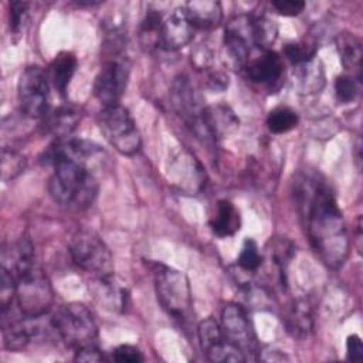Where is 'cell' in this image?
<instances>
[{
    "label": "cell",
    "mask_w": 363,
    "mask_h": 363,
    "mask_svg": "<svg viewBox=\"0 0 363 363\" xmlns=\"http://www.w3.org/2000/svg\"><path fill=\"white\" fill-rule=\"evenodd\" d=\"M79 113L68 106L54 109L45 119V128L57 138L68 136L78 125Z\"/></svg>",
    "instance_id": "603a6c76"
},
{
    "label": "cell",
    "mask_w": 363,
    "mask_h": 363,
    "mask_svg": "<svg viewBox=\"0 0 363 363\" xmlns=\"http://www.w3.org/2000/svg\"><path fill=\"white\" fill-rule=\"evenodd\" d=\"M197 335L200 347L210 362H245V354L227 340L221 325L216 319L201 320Z\"/></svg>",
    "instance_id": "8fae6325"
},
{
    "label": "cell",
    "mask_w": 363,
    "mask_h": 363,
    "mask_svg": "<svg viewBox=\"0 0 363 363\" xmlns=\"http://www.w3.org/2000/svg\"><path fill=\"white\" fill-rule=\"evenodd\" d=\"M258 359L262 362H288L289 360V357L285 353H282L281 350H275V349L259 352Z\"/></svg>",
    "instance_id": "74e56055"
},
{
    "label": "cell",
    "mask_w": 363,
    "mask_h": 363,
    "mask_svg": "<svg viewBox=\"0 0 363 363\" xmlns=\"http://www.w3.org/2000/svg\"><path fill=\"white\" fill-rule=\"evenodd\" d=\"M170 101L177 115L184 121L186 126L196 135L197 139H200L203 143H210L214 140L203 121L204 106L201 105V99L189 78L179 77L173 81Z\"/></svg>",
    "instance_id": "ba28073f"
},
{
    "label": "cell",
    "mask_w": 363,
    "mask_h": 363,
    "mask_svg": "<svg viewBox=\"0 0 363 363\" xmlns=\"http://www.w3.org/2000/svg\"><path fill=\"white\" fill-rule=\"evenodd\" d=\"M295 197L312 248L326 267L340 268L349 254V235L333 191L315 177H303L296 182Z\"/></svg>",
    "instance_id": "6da1fadb"
},
{
    "label": "cell",
    "mask_w": 363,
    "mask_h": 363,
    "mask_svg": "<svg viewBox=\"0 0 363 363\" xmlns=\"http://www.w3.org/2000/svg\"><path fill=\"white\" fill-rule=\"evenodd\" d=\"M52 164L54 173L48 183V191L52 200L64 207H89L98 194V183L84 162L60 156Z\"/></svg>",
    "instance_id": "7a4b0ae2"
},
{
    "label": "cell",
    "mask_w": 363,
    "mask_h": 363,
    "mask_svg": "<svg viewBox=\"0 0 363 363\" xmlns=\"http://www.w3.org/2000/svg\"><path fill=\"white\" fill-rule=\"evenodd\" d=\"M75 360L77 362H102L105 360L102 352L96 346H88L75 350Z\"/></svg>",
    "instance_id": "d590c367"
},
{
    "label": "cell",
    "mask_w": 363,
    "mask_h": 363,
    "mask_svg": "<svg viewBox=\"0 0 363 363\" xmlns=\"http://www.w3.org/2000/svg\"><path fill=\"white\" fill-rule=\"evenodd\" d=\"M286 330L298 339H305L312 329V313L306 302L298 301L286 312L285 318Z\"/></svg>",
    "instance_id": "7402d4cb"
},
{
    "label": "cell",
    "mask_w": 363,
    "mask_h": 363,
    "mask_svg": "<svg viewBox=\"0 0 363 363\" xmlns=\"http://www.w3.org/2000/svg\"><path fill=\"white\" fill-rule=\"evenodd\" d=\"M28 4L26 1H11L10 3V28L17 33L26 18Z\"/></svg>",
    "instance_id": "836d02e7"
},
{
    "label": "cell",
    "mask_w": 363,
    "mask_h": 363,
    "mask_svg": "<svg viewBox=\"0 0 363 363\" xmlns=\"http://www.w3.org/2000/svg\"><path fill=\"white\" fill-rule=\"evenodd\" d=\"M16 301L26 318H43L52 306L54 292L45 272L33 264L16 277Z\"/></svg>",
    "instance_id": "277c9868"
},
{
    "label": "cell",
    "mask_w": 363,
    "mask_h": 363,
    "mask_svg": "<svg viewBox=\"0 0 363 363\" xmlns=\"http://www.w3.org/2000/svg\"><path fill=\"white\" fill-rule=\"evenodd\" d=\"M157 301L174 319L186 322L191 315V291L187 277L170 267L156 264L153 269Z\"/></svg>",
    "instance_id": "5b68a950"
},
{
    "label": "cell",
    "mask_w": 363,
    "mask_h": 363,
    "mask_svg": "<svg viewBox=\"0 0 363 363\" xmlns=\"http://www.w3.org/2000/svg\"><path fill=\"white\" fill-rule=\"evenodd\" d=\"M184 9L194 28H214L223 18V9L218 1L193 0L189 1Z\"/></svg>",
    "instance_id": "e0dca14e"
},
{
    "label": "cell",
    "mask_w": 363,
    "mask_h": 363,
    "mask_svg": "<svg viewBox=\"0 0 363 363\" xmlns=\"http://www.w3.org/2000/svg\"><path fill=\"white\" fill-rule=\"evenodd\" d=\"M61 339L75 350L96 346L98 326L91 311L78 302L61 305L51 319Z\"/></svg>",
    "instance_id": "3957f363"
},
{
    "label": "cell",
    "mask_w": 363,
    "mask_h": 363,
    "mask_svg": "<svg viewBox=\"0 0 363 363\" xmlns=\"http://www.w3.org/2000/svg\"><path fill=\"white\" fill-rule=\"evenodd\" d=\"M129 78V65L122 60H108L94 81V96L104 108L119 105Z\"/></svg>",
    "instance_id": "30bf717a"
},
{
    "label": "cell",
    "mask_w": 363,
    "mask_h": 363,
    "mask_svg": "<svg viewBox=\"0 0 363 363\" xmlns=\"http://www.w3.org/2000/svg\"><path fill=\"white\" fill-rule=\"evenodd\" d=\"M92 292L95 294L96 301L101 302L106 309L121 311L126 305L128 292L125 288L112 282V275L95 278V282L92 284Z\"/></svg>",
    "instance_id": "d6986e66"
},
{
    "label": "cell",
    "mask_w": 363,
    "mask_h": 363,
    "mask_svg": "<svg viewBox=\"0 0 363 363\" xmlns=\"http://www.w3.org/2000/svg\"><path fill=\"white\" fill-rule=\"evenodd\" d=\"M337 51L340 55V61L343 67L352 72V75L360 78V68H362V41L353 33H342L336 38Z\"/></svg>",
    "instance_id": "ac0fdd59"
},
{
    "label": "cell",
    "mask_w": 363,
    "mask_h": 363,
    "mask_svg": "<svg viewBox=\"0 0 363 363\" xmlns=\"http://www.w3.org/2000/svg\"><path fill=\"white\" fill-rule=\"evenodd\" d=\"M77 57L72 52H60L51 64V81L60 95H65V91L71 82L72 75L77 69Z\"/></svg>",
    "instance_id": "44dd1931"
},
{
    "label": "cell",
    "mask_w": 363,
    "mask_h": 363,
    "mask_svg": "<svg viewBox=\"0 0 363 363\" xmlns=\"http://www.w3.org/2000/svg\"><path fill=\"white\" fill-rule=\"evenodd\" d=\"M252 20V37H254V44L264 51L268 50V47L275 41L278 28L277 26L265 18V17H257L251 18Z\"/></svg>",
    "instance_id": "d4e9b609"
},
{
    "label": "cell",
    "mask_w": 363,
    "mask_h": 363,
    "mask_svg": "<svg viewBox=\"0 0 363 363\" xmlns=\"http://www.w3.org/2000/svg\"><path fill=\"white\" fill-rule=\"evenodd\" d=\"M237 264L240 265L241 269L248 271V272H254L257 271L261 264H262V257L259 254V248L255 244V241L252 240H245L242 244V248L238 254V259Z\"/></svg>",
    "instance_id": "83f0119b"
},
{
    "label": "cell",
    "mask_w": 363,
    "mask_h": 363,
    "mask_svg": "<svg viewBox=\"0 0 363 363\" xmlns=\"http://www.w3.org/2000/svg\"><path fill=\"white\" fill-rule=\"evenodd\" d=\"M72 261L95 278L111 277L113 274V259L109 248L99 235L92 231H77L69 241Z\"/></svg>",
    "instance_id": "52a82bcc"
},
{
    "label": "cell",
    "mask_w": 363,
    "mask_h": 363,
    "mask_svg": "<svg viewBox=\"0 0 363 363\" xmlns=\"http://www.w3.org/2000/svg\"><path fill=\"white\" fill-rule=\"evenodd\" d=\"M245 72L248 79L255 84H272L281 79L284 74V62L278 52L265 50L262 54L247 62Z\"/></svg>",
    "instance_id": "9a60e30c"
},
{
    "label": "cell",
    "mask_w": 363,
    "mask_h": 363,
    "mask_svg": "<svg viewBox=\"0 0 363 363\" xmlns=\"http://www.w3.org/2000/svg\"><path fill=\"white\" fill-rule=\"evenodd\" d=\"M240 213L230 200H220L216 216L210 220L213 233L218 237L234 235L240 230Z\"/></svg>",
    "instance_id": "ffe728a7"
},
{
    "label": "cell",
    "mask_w": 363,
    "mask_h": 363,
    "mask_svg": "<svg viewBox=\"0 0 363 363\" xmlns=\"http://www.w3.org/2000/svg\"><path fill=\"white\" fill-rule=\"evenodd\" d=\"M13 298H16V278L14 275L1 267L0 274V302H1V313L7 312L10 308Z\"/></svg>",
    "instance_id": "4dcf8cb0"
},
{
    "label": "cell",
    "mask_w": 363,
    "mask_h": 363,
    "mask_svg": "<svg viewBox=\"0 0 363 363\" xmlns=\"http://www.w3.org/2000/svg\"><path fill=\"white\" fill-rule=\"evenodd\" d=\"M96 122L104 138L121 155L133 156L140 150L142 138L126 108L121 105L104 108Z\"/></svg>",
    "instance_id": "8992f818"
},
{
    "label": "cell",
    "mask_w": 363,
    "mask_h": 363,
    "mask_svg": "<svg viewBox=\"0 0 363 363\" xmlns=\"http://www.w3.org/2000/svg\"><path fill=\"white\" fill-rule=\"evenodd\" d=\"M271 4L277 13L286 17L298 16L305 9V1L301 0H274Z\"/></svg>",
    "instance_id": "d6a6232c"
},
{
    "label": "cell",
    "mask_w": 363,
    "mask_h": 363,
    "mask_svg": "<svg viewBox=\"0 0 363 363\" xmlns=\"http://www.w3.org/2000/svg\"><path fill=\"white\" fill-rule=\"evenodd\" d=\"M316 54V48L306 43H288L284 47V55L295 65L311 62Z\"/></svg>",
    "instance_id": "f1b7e54d"
},
{
    "label": "cell",
    "mask_w": 363,
    "mask_h": 363,
    "mask_svg": "<svg viewBox=\"0 0 363 363\" xmlns=\"http://www.w3.org/2000/svg\"><path fill=\"white\" fill-rule=\"evenodd\" d=\"M26 167V157L11 149V147H3L1 150V179L4 182L11 180L17 177Z\"/></svg>",
    "instance_id": "484cf974"
},
{
    "label": "cell",
    "mask_w": 363,
    "mask_h": 363,
    "mask_svg": "<svg viewBox=\"0 0 363 363\" xmlns=\"http://www.w3.org/2000/svg\"><path fill=\"white\" fill-rule=\"evenodd\" d=\"M298 115L288 106H278L267 116V126L272 133H286L298 125Z\"/></svg>",
    "instance_id": "cb8c5ba5"
},
{
    "label": "cell",
    "mask_w": 363,
    "mask_h": 363,
    "mask_svg": "<svg viewBox=\"0 0 363 363\" xmlns=\"http://www.w3.org/2000/svg\"><path fill=\"white\" fill-rule=\"evenodd\" d=\"M207 86L214 92H221L228 86V77L223 72H213L207 78Z\"/></svg>",
    "instance_id": "8d00e7d4"
},
{
    "label": "cell",
    "mask_w": 363,
    "mask_h": 363,
    "mask_svg": "<svg viewBox=\"0 0 363 363\" xmlns=\"http://www.w3.org/2000/svg\"><path fill=\"white\" fill-rule=\"evenodd\" d=\"M346 357L352 362H360L363 357V345L357 335H352L346 342Z\"/></svg>",
    "instance_id": "e575fe53"
},
{
    "label": "cell",
    "mask_w": 363,
    "mask_h": 363,
    "mask_svg": "<svg viewBox=\"0 0 363 363\" xmlns=\"http://www.w3.org/2000/svg\"><path fill=\"white\" fill-rule=\"evenodd\" d=\"M203 121L214 140L227 138L240 128V119L233 109L224 104L204 108Z\"/></svg>",
    "instance_id": "2e32d148"
},
{
    "label": "cell",
    "mask_w": 363,
    "mask_h": 363,
    "mask_svg": "<svg viewBox=\"0 0 363 363\" xmlns=\"http://www.w3.org/2000/svg\"><path fill=\"white\" fill-rule=\"evenodd\" d=\"M221 329L230 343L244 354L254 353L257 347L255 332L245 309L238 303H227L221 311Z\"/></svg>",
    "instance_id": "7c38bea8"
},
{
    "label": "cell",
    "mask_w": 363,
    "mask_h": 363,
    "mask_svg": "<svg viewBox=\"0 0 363 363\" xmlns=\"http://www.w3.org/2000/svg\"><path fill=\"white\" fill-rule=\"evenodd\" d=\"M359 79L357 77L352 75V74H345V75H339L335 81V94L339 102L342 104H349L352 101L356 99L360 85H359Z\"/></svg>",
    "instance_id": "4316f807"
},
{
    "label": "cell",
    "mask_w": 363,
    "mask_h": 363,
    "mask_svg": "<svg viewBox=\"0 0 363 363\" xmlns=\"http://www.w3.org/2000/svg\"><path fill=\"white\" fill-rule=\"evenodd\" d=\"M17 95L21 112L30 118H41L47 112L48 77L38 65L27 67L18 79Z\"/></svg>",
    "instance_id": "9c48e42d"
},
{
    "label": "cell",
    "mask_w": 363,
    "mask_h": 363,
    "mask_svg": "<svg viewBox=\"0 0 363 363\" xmlns=\"http://www.w3.org/2000/svg\"><path fill=\"white\" fill-rule=\"evenodd\" d=\"M252 37V20L245 16H238L228 21L224 33V47L230 61L238 67L245 68L250 61Z\"/></svg>",
    "instance_id": "4fadbf2b"
},
{
    "label": "cell",
    "mask_w": 363,
    "mask_h": 363,
    "mask_svg": "<svg viewBox=\"0 0 363 363\" xmlns=\"http://www.w3.org/2000/svg\"><path fill=\"white\" fill-rule=\"evenodd\" d=\"M160 26H162V14L156 10H149L140 23V38L143 44L150 45L152 37L157 43Z\"/></svg>",
    "instance_id": "f546056e"
},
{
    "label": "cell",
    "mask_w": 363,
    "mask_h": 363,
    "mask_svg": "<svg viewBox=\"0 0 363 363\" xmlns=\"http://www.w3.org/2000/svg\"><path fill=\"white\" fill-rule=\"evenodd\" d=\"M112 359L119 363H136V362H143V354L136 346L121 345L113 349Z\"/></svg>",
    "instance_id": "1f68e13d"
},
{
    "label": "cell",
    "mask_w": 363,
    "mask_h": 363,
    "mask_svg": "<svg viewBox=\"0 0 363 363\" xmlns=\"http://www.w3.org/2000/svg\"><path fill=\"white\" fill-rule=\"evenodd\" d=\"M194 30L196 28L193 27L186 9L177 7L164 21H162L157 44L167 51L180 50L191 41Z\"/></svg>",
    "instance_id": "5bb4252c"
}]
</instances>
